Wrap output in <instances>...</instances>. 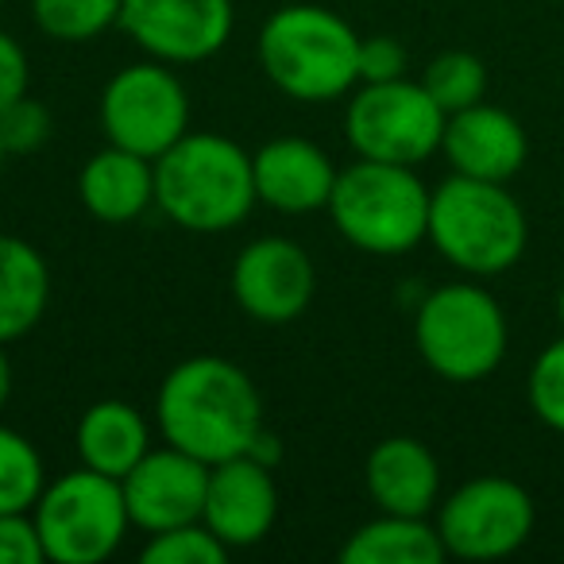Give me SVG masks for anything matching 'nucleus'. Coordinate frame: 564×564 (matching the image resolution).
Here are the masks:
<instances>
[{
    "mask_svg": "<svg viewBox=\"0 0 564 564\" xmlns=\"http://www.w3.org/2000/svg\"><path fill=\"white\" fill-rule=\"evenodd\" d=\"M159 430L166 445L197 456L213 468L232 456H248L263 433V402L243 368L220 356L182 360L159 387Z\"/></svg>",
    "mask_w": 564,
    "mask_h": 564,
    "instance_id": "nucleus-1",
    "label": "nucleus"
},
{
    "mask_svg": "<svg viewBox=\"0 0 564 564\" xmlns=\"http://www.w3.org/2000/svg\"><path fill=\"white\" fill-rule=\"evenodd\" d=\"M155 202L186 232H228L251 213V155L217 132H186L155 159Z\"/></svg>",
    "mask_w": 564,
    "mask_h": 564,
    "instance_id": "nucleus-2",
    "label": "nucleus"
},
{
    "mask_svg": "<svg viewBox=\"0 0 564 564\" xmlns=\"http://www.w3.org/2000/svg\"><path fill=\"white\" fill-rule=\"evenodd\" d=\"M259 66L294 101H333L360 82V35L322 4H286L259 32Z\"/></svg>",
    "mask_w": 564,
    "mask_h": 564,
    "instance_id": "nucleus-3",
    "label": "nucleus"
},
{
    "mask_svg": "<svg viewBox=\"0 0 564 564\" xmlns=\"http://www.w3.org/2000/svg\"><path fill=\"white\" fill-rule=\"evenodd\" d=\"M430 240L453 267L487 279L522 259L530 225L502 182L453 174L430 194Z\"/></svg>",
    "mask_w": 564,
    "mask_h": 564,
    "instance_id": "nucleus-4",
    "label": "nucleus"
},
{
    "mask_svg": "<svg viewBox=\"0 0 564 564\" xmlns=\"http://www.w3.org/2000/svg\"><path fill=\"white\" fill-rule=\"evenodd\" d=\"M325 209L337 232L368 256H402L430 236V189L402 163L360 159L337 171Z\"/></svg>",
    "mask_w": 564,
    "mask_h": 564,
    "instance_id": "nucleus-5",
    "label": "nucleus"
},
{
    "mask_svg": "<svg viewBox=\"0 0 564 564\" xmlns=\"http://www.w3.org/2000/svg\"><path fill=\"white\" fill-rule=\"evenodd\" d=\"M502 306L471 282H448L425 294L414 317L417 356L448 383H479L507 356Z\"/></svg>",
    "mask_w": 564,
    "mask_h": 564,
    "instance_id": "nucleus-6",
    "label": "nucleus"
},
{
    "mask_svg": "<svg viewBox=\"0 0 564 564\" xmlns=\"http://www.w3.org/2000/svg\"><path fill=\"white\" fill-rule=\"evenodd\" d=\"M43 553L58 564H101L124 541L128 502L120 479L86 468L70 471L58 484L43 487L40 502L32 507Z\"/></svg>",
    "mask_w": 564,
    "mask_h": 564,
    "instance_id": "nucleus-7",
    "label": "nucleus"
},
{
    "mask_svg": "<svg viewBox=\"0 0 564 564\" xmlns=\"http://www.w3.org/2000/svg\"><path fill=\"white\" fill-rule=\"evenodd\" d=\"M445 109L430 97L422 82H364L348 105V140L360 159L417 166L441 151L445 140Z\"/></svg>",
    "mask_w": 564,
    "mask_h": 564,
    "instance_id": "nucleus-8",
    "label": "nucleus"
},
{
    "mask_svg": "<svg viewBox=\"0 0 564 564\" xmlns=\"http://www.w3.org/2000/svg\"><path fill=\"white\" fill-rule=\"evenodd\" d=\"M538 507L530 491L507 476H479L456 487L437 514L445 553L460 561H499L530 541Z\"/></svg>",
    "mask_w": 564,
    "mask_h": 564,
    "instance_id": "nucleus-9",
    "label": "nucleus"
},
{
    "mask_svg": "<svg viewBox=\"0 0 564 564\" xmlns=\"http://www.w3.org/2000/svg\"><path fill=\"white\" fill-rule=\"evenodd\" d=\"M189 97L186 86L159 63H135L105 86L101 128L112 148L135 151L155 163L186 135Z\"/></svg>",
    "mask_w": 564,
    "mask_h": 564,
    "instance_id": "nucleus-10",
    "label": "nucleus"
},
{
    "mask_svg": "<svg viewBox=\"0 0 564 564\" xmlns=\"http://www.w3.org/2000/svg\"><path fill=\"white\" fill-rule=\"evenodd\" d=\"M120 28L159 63H202L232 35V0H120Z\"/></svg>",
    "mask_w": 564,
    "mask_h": 564,
    "instance_id": "nucleus-11",
    "label": "nucleus"
},
{
    "mask_svg": "<svg viewBox=\"0 0 564 564\" xmlns=\"http://www.w3.org/2000/svg\"><path fill=\"white\" fill-rule=\"evenodd\" d=\"M317 274L294 240L263 236L248 243L232 263V299L259 325H286L314 302Z\"/></svg>",
    "mask_w": 564,
    "mask_h": 564,
    "instance_id": "nucleus-12",
    "label": "nucleus"
},
{
    "mask_svg": "<svg viewBox=\"0 0 564 564\" xmlns=\"http://www.w3.org/2000/svg\"><path fill=\"white\" fill-rule=\"evenodd\" d=\"M124 502L132 525L148 533H163L174 525L202 522L205 487H209V464L182 448H151L124 479Z\"/></svg>",
    "mask_w": 564,
    "mask_h": 564,
    "instance_id": "nucleus-13",
    "label": "nucleus"
},
{
    "mask_svg": "<svg viewBox=\"0 0 564 564\" xmlns=\"http://www.w3.org/2000/svg\"><path fill=\"white\" fill-rule=\"evenodd\" d=\"M271 471L274 468L251 460V456H232V460L209 468L202 522L228 549L259 545L271 533L274 514H279V487H274Z\"/></svg>",
    "mask_w": 564,
    "mask_h": 564,
    "instance_id": "nucleus-14",
    "label": "nucleus"
},
{
    "mask_svg": "<svg viewBox=\"0 0 564 564\" xmlns=\"http://www.w3.org/2000/svg\"><path fill=\"white\" fill-rule=\"evenodd\" d=\"M441 151L453 163V174H468V178L484 182H510L525 166L530 140H525V128L507 109L479 101L445 120Z\"/></svg>",
    "mask_w": 564,
    "mask_h": 564,
    "instance_id": "nucleus-15",
    "label": "nucleus"
},
{
    "mask_svg": "<svg viewBox=\"0 0 564 564\" xmlns=\"http://www.w3.org/2000/svg\"><path fill=\"white\" fill-rule=\"evenodd\" d=\"M256 197L279 213H314L325 209L337 186V166L317 143L282 135L251 155Z\"/></svg>",
    "mask_w": 564,
    "mask_h": 564,
    "instance_id": "nucleus-16",
    "label": "nucleus"
},
{
    "mask_svg": "<svg viewBox=\"0 0 564 564\" xmlns=\"http://www.w3.org/2000/svg\"><path fill=\"white\" fill-rule=\"evenodd\" d=\"M364 484L383 514L425 518L441 491L437 456L414 437H387L368 453Z\"/></svg>",
    "mask_w": 564,
    "mask_h": 564,
    "instance_id": "nucleus-17",
    "label": "nucleus"
},
{
    "mask_svg": "<svg viewBox=\"0 0 564 564\" xmlns=\"http://www.w3.org/2000/svg\"><path fill=\"white\" fill-rule=\"evenodd\" d=\"M82 205L105 225H128L155 202V163L135 151L105 148L78 174Z\"/></svg>",
    "mask_w": 564,
    "mask_h": 564,
    "instance_id": "nucleus-18",
    "label": "nucleus"
},
{
    "mask_svg": "<svg viewBox=\"0 0 564 564\" xmlns=\"http://www.w3.org/2000/svg\"><path fill=\"white\" fill-rule=\"evenodd\" d=\"M74 441H78L82 464L112 479H124L151 453L148 422H143V414L132 402H120V399L94 402L82 414Z\"/></svg>",
    "mask_w": 564,
    "mask_h": 564,
    "instance_id": "nucleus-19",
    "label": "nucleus"
},
{
    "mask_svg": "<svg viewBox=\"0 0 564 564\" xmlns=\"http://www.w3.org/2000/svg\"><path fill=\"white\" fill-rule=\"evenodd\" d=\"M51 302V271L28 240L0 236V345L40 325Z\"/></svg>",
    "mask_w": 564,
    "mask_h": 564,
    "instance_id": "nucleus-20",
    "label": "nucleus"
},
{
    "mask_svg": "<svg viewBox=\"0 0 564 564\" xmlns=\"http://www.w3.org/2000/svg\"><path fill=\"white\" fill-rule=\"evenodd\" d=\"M445 541L437 525L410 514H383L376 522L360 525L340 549L345 564H441Z\"/></svg>",
    "mask_w": 564,
    "mask_h": 564,
    "instance_id": "nucleus-21",
    "label": "nucleus"
},
{
    "mask_svg": "<svg viewBox=\"0 0 564 564\" xmlns=\"http://www.w3.org/2000/svg\"><path fill=\"white\" fill-rule=\"evenodd\" d=\"M32 12L58 43H89L120 24V0H32Z\"/></svg>",
    "mask_w": 564,
    "mask_h": 564,
    "instance_id": "nucleus-22",
    "label": "nucleus"
},
{
    "mask_svg": "<svg viewBox=\"0 0 564 564\" xmlns=\"http://www.w3.org/2000/svg\"><path fill=\"white\" fill-rule=\"evenodd\" d=\"M43 495V460L24 433L0 425V514L32 510Z\"/></svg>",
    "mask_w": 564,
    "mask_h": 564,
    "instance_id": "nucleus-23",
    "label": "nucleus"
},
{
    "mask_svg": "<svg viewBox=\"0 0 564 564\" xmlns=\"http://www.w3.org/2000/svg\"><path fill=\"white\" fill-rule=\"evenodd\" d=\"M422 86L430 89L433 101L445 109V117H453V112L471 109V105L484 101L487 66L479 63L471 51H445V55H437L425 66Z\"/></svg>",
    "mask_w": 564,
    "mask_h": 564,
    "instance_id": "nucleus-24",
    "label": "nucleus"
},
{
    "mask_svg": "<svg viewBox=\"0 0 564 564\" xmlns=\"http://www.w3.org/2000/svg\"><path fill=\"white\" fill-rule=\"evenodd\" d=\"M228 553L232 549L205 522H186L155 533L143 549V564H225Z\"/></svg>",
    "mask_w": 564,
    "mask_h": 564,
    "instance_id": "nucleus-25",
    "label": "nucleus"
},
{
    "mask_svg": "<svg viewBox=\"0 0 564 564\" xmlns=\"http://www.w3.org/2000/svg\"><path fill=\"white\" fill-rule=\"evenodd\" d=\"M525 394H530V410L538 414V422L564 433V337H556L533 360Z\"/></svg>",
    "mask_w": 564,
    "mask_h": 564,
    "instance_id": "nucleus-26",
    "label": "nucleus"
},
{
    "mask_svg": "<svg viewBox=\"0 0 564 564\" xmlns=\"http://www.w3.org/2000/svg\"><path fill=\"white\" fill-rule=\"evenodd\" d=\"M51 135V112L47 105L32 101V97H20V101H12L9 109H0V148H4V155L9 151H35L43 140Z\"/></svg>",
    "mask_w": 564,
    "mask_h": 564,
    "instance_id": "nucleus-27",
    "label": "nucleus"
},
{
    "mask_svg": "<svg viewBox=\"0 0 564 564\" xmlns=\"http://www.w3.org/2000/svg\"><path fill=\"white\" fill-rule=\"evenodd\" d=\"M40 530H35V518L28 510L20 514H0V564H43Z\"/></svg>",
    "mask_w": 564,
    "mask_h": 564,
    "instance_id": "nucleus-28",
    "label": "nucleus"
},
{
    "mask_svg": "<svg viewBox=\"0 0 564 564\" xmlns=\"http://www.w3.org/2000/svg\"><path fill=\"white\" fill-rule=\"evenodd\" d=\"M406 78V51L391 35L360 40V82H394Z\"/></svg>",
    "mask_w": 564,
    "mask_h": 564,
    "instance_id": "nucleus-29",
    "label": "nucleus"
},
{
    "mask_svg": "<svg viewBox=\"0 0 564 564\" xmlns=\"http://www.w3.org/2000/svg\"><path fill=\"white\" fill-rule=\"evenodd\" d=\"M28 82H32V66H28L24 47L9 32H0V109L20 101L28 94Z\"/></svg>",
    "mask_w": 564,
    "mask_h": 564,
    "instance_id": "nucleus-30",
    "label": "nucleus"
},
{
    "mask_svg": "<svg viewBox=\"0 0 564 564\" xmlns=\"http://www.w3.org/2000/svg\"><path fill=\"white\" fill-rule=\"evenodd\" d=\"M9 394H12V364H9V356H4V345H0V410H4Z\"/></svg>",
    "mask_w": 564,
    "mask_h": 564,
    "instance_id": "nucleus-31",
    "label": "nucleus"
},
{
    "mask_svg": "<svg viewBox=\"0 0 564 564\" xmlns=\"http://www.w3.org/2000/svg\"><path fill=\"white\" fill-rule=\"evenodd\" d=\"M556 322H561V329H564V286L556 291Z\"/></svg>",
    "mask_w": 564,
    "mask_h": 564,
    "instance_id": "nucleus-32",
    "label": "nucleus"
},
{
    "mask_svg": "<svg viewBox=\"0 0 564 564\" xmlns=\"http://www.w3.org/2000/svg\"><path fill=\"white\" fill-rule=\"evenodd\" d=\"M0 163H4V148H0Z\"/></svg>",
    "mask_w": 564,
    "mask_h": 564,
    "instance_id": "nucleus-33",
    "label": "nucleus"
}]
</instances>
